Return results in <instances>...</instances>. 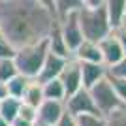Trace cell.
Masks as SVG:
<instances>
[{
	"label": "cell",
	"instance_id": "obj_2",
	"mask_svg": "<svg viewBox=\"0 0 126 126\" xmlns=\"http://www.w3.org/2000/svg\"><path fill=\"white\" fill-rule=\"evenodd\" d=\"M77 21L85 42L100 43L105 36L111 34L104 0H83V8L77 11Z\"/></svg>",
	"mask_w": 126,
	"mask_h": 126
},
{
	"label": "cell",
	"instance_id": "obj_18",
	"mask_svg": "<svg viewBox=\"0 0 126 126\" xmlns=\"http://www.w3.org/2000/svg\"><path fill=\"white\" fill-rule=\"evenodd\" d=\"M28 81L30 79H26L23 77V75L17 74L15 77H11L8 83H6V90H8V98H15V100L21 102L23 94H25V89H26V85H28Z\"/></svg>",
	"mask_w": 126,
	"mask_h": 126
},
{
	"label": "cell",
	"instance_id": "obj_8",
	"mask_svg": "<svg viewBox=\"0 0 126 126\" xmlns=\"http://www.w3.org/2000/svg\"><path fill=\"white\" fill-rule=\"evenodd\" d=\"M38 115H36V124L42 126H55L58 119L64 115V102H53V100H43L38 105Z\"/></svg>",
	"mask_w": 126,
	"mask_h": 126
},
{
	"label": "cell",
	"instance_id": "obj_1",
	"mask_svg": "<svg viewBox=\"0 0 126 126\" xmlns=\"http://www.w3.org/2000/svg\"><path fill=\"white\" fill-rule=\"evenodd\" d=\"M55 23L53 2L0 0V34L15 49L45 42Z\"/></svg>",
	"mask_w": 126,
	"mask_h": 126
},
{
	"label": "cell",
	"instance_id": "obj_24",
	"mask_svg": "<svg viewBox=\"0 0 126 126\" xmlns=\"http://www.w3.org/2000/svg\"><path fill=\"white\" fill-rule=\"evenodd\" d=\"M107 75H111V77H119V79H126V55L117 64H113L111 68H107Z\"/></svg>",
	"mask_w": 126,
	"mask_h": 126
},
{
	"label": "cell",
	"instance_id": "obj_13",
	"mask_svg": "<svg viewBox=\"0 0 126 126\" xmlns=\"http://www.w3.org/2000/svg\"><path fill=\"white\" fill-rule=\"evenodd\" d=\"M105 15H107L111 32L122 26L126 15V0H105Z\"/></svg>",
	"mask_w": 126,
	"mask_h": 126
},
{
	"label": "cell",
	"instance_id": "obj_14",
	"mask_svg": "<svg viewBox=\"0 0 126 126\" xmlns=\"http://www.w3.org/2000/svg\"><path fill=\"white\" fill-rule=\"evenodd\" d=\"M45 43H47V51L51 53V55H57V57H60V58H72L70 51L66 49V45H64V40H62V36H60V30H58L57 23L53 25Z\"/></svg>",
	"mask_w": 126,
	"mask_h": 126
},
{
	"label": "cell",
	"instance_id": "obj_11",
	"mask_svg": "<svg viewBox=\"0 0 126 126\" xmlns=\"http://www.w3.org/2000/svg\"><path fill=\"white\" fill-rule=\"evenodd\" d=\"M72 58L77 60V62H81V64H104L102 62V53H100L98 43L85 42V40H83V43L74 51Z\"/></svg>",
	"mask_w": 126,
	"mask_h": 126
},
{
	"label": "cell",
	"instance_id": "obj_9",
	"mask_svg": "<svg viewBox=\"0 0 126 126\" xmlns=\"http://www.w3.org/2000/svg\"><path fill=\"white\" fill-rule=\"evenodd\" d=\"M98 47H100V53H102V62H104L105 68H111L113 64H117L124 57V53H122L121 45L117 42V38L113 36V32H111L109 36H105L100 43H98Z\"/></svg>",
	"mask_w": 126,
	"mask_h": 126
},
{
	"label": "cell",
	"instance_id": "obj_28",
	"mask_svg": "<svg viewBox=\"0 0 126 126\" xmlns=\"http://www.w3.org/2000/svg\"><path fill=\"white\" fill-rule=\"evenodd\" d=\"M10 126H34V122H28V121H23V119H19V117H17L15 121L11 122Z\"/></svg>",
	"mask_w": 126,
	"mask_h": 126
},
{
	"label": "cell",
	"instance_id": "obj_3",
	"mask_svg": "<svg viewBox=\"0 0 126 126\" xmlns=\"http://www.w3.org/2000/svg\"><path fill=\"white\" fill-rule=\"evenodd\" d=\"M47 43L40 42L36 45H28V47L17 49L15 57H13V64L17 68V74L23 75L26 79H38L40 72H42V66L45 62V57H47Z\"/></svg>",
	"mask_w": 126,
	"mask_h": 126
},
{
	"label": "cell",
	"instance_id": "obj_31",
	"mask_svg": "<svg viewBox=\"0 0 126 126\" xmlns=\"http://www.w3.org/2000/svg\"><path fill=\"white\" fill-rule=\"evenodd\" d=\"M122 26H126V15H124V21H122Z\"/></svg>",
	"mask_w": 126,
	"mask_h": 126
},
{
	"label": "cell",
	"instance_id": "obj_12",
	"mask_svg": "<svg viewBox=\"0 0 126 126\" xmlns=\"http://www.w3.org/2000/svg\"><path fill=\"white\" fill-rule=\"evenodd\" d=\"M79 70H81V83L83 89L89 90L90 87H94L98 81L107 75V68L104 64H81L79 62Z\"/></svg>",
	"mask_w": 126,
	"mask_h": 126
},
{
	"label": "cell",
	"instance_id": "obj_7",
	"mask_svg": "<svg viewBox=\"0 0 126 126\" xmlns=\"http://www.w3.org/2000/svg\"><path fill=\"white\" fill-rule=\"evenodd\" d=\"M58 81L62 83V89H64V92H66V98L83 89V83H81V70H79V62L77 60H74V58H68V60H66L62 72H60V75H58Z\"/></svg>",
	"mask_w": 126,
	"mask_h": 126
},
{
	"label": "cell",
	"instance_id": "obj_10",
	"mask_svg": "<svg viewBox=\"0 0 126 126\" xmlns=\"http://www.w3.org/2000/svg\"><path fill=\"white\" fill-rule=\"evenodd\" d=\"M68 58H60L57 55H51L47 53V57H45V62L42 66V72L38 75V83H47V81H53V79H58L60 72H62L64 64H66Z\"/></svg>",
	"mask_w": 126,
	"mask_h": 126
},
{
	"label": "cell",
	"instance_id": "obj_21",
	"mask_svg": "<svg viewBox=\"0 0 126 126\" xmlns=\"http://www.w3.org/2000/svg\"><path fill=\"white\" fill-rule=\"evenodd\" d=\"M15 75H17V68L13 60H0V83H8Z\"/></svg>",
	"mask_w": 126,
	"mask_h": 126
},
{
	"label": "cell",
	"instance_id": "obj_22",
	"mask_svg": "<svg viewBox=\"0 0 126 126\" xmlns=\"http://www.w3.org/2000/svg\"><path fill=\"white\" fill-rule=\"evenodd\" d=\"M75 126H105L102 115H79L75 117Z\"/></svg>",
	"mask_w": 126,
	"mask_h": 126
},
{
	"label": "cell",
	"instance_id": "obj_25",
	"mask_svg": "<svg viewBox=\"0 0 126 126\" xmlns=\"http://www.w3.org/2000/svg\"><path fill=\"white\" fill-rule=\"evenodd\" d=\"M36 115L38 111L36 107H32V105H26L21 102V107H19V119H23V121H28V122H36Z\"/></svg>",
	"mask_w": 126,
	"mask_h": 126
},
{
	"label": "cell",
	"instance_id": "obj_20",
	"mask_svg": "<svg viewBox=\"0 0 126 126\" xmlns=\"http://www.w3.org/2000/svg\"><path fill=\"white\" fill-rule=\"evenodd\" d=\"M107 81H109L113 92L117 94V98L126 105V79H119V77H111V75H105Z\"/></svg>",
	"mask_w": 126,
	"mask_h": 126
},
{
	"label": "cell",
	"instance_id": "obj_32",
	"mask_svg": "<svg viewBox=\"0 0 126 126\" xmlns=\"http://www.w3.org/2000/svg\"><path fill=\"white\" fill-rule=\"evenodd\" d=\"M34 126H42V124H36V122H34Z\"/></svg>",
	"mask_w": 126,
	"mask_h": 126
},
{
	"label": "cell",
	"instance_id": "obj_30",
	"mask_svg": "<svg viewBox=\"0 0 126 126\" xmlns=\"http://www.w3.org/2000/svg\"><path fill=\"white\" fill-rule=\"evenodd\" d=\"M0 126H10V124H8V122H6L4 119H2V117H0Z\"/></svg>",
	"mask_w": 126,
	"mask_h": 126
},
{
	"label": "cell",
	"instance_id": "obj_15",
	"mask_svg": "<svg viewBox=\"0 0 126 126\" xmlns=\"http://www.w3.org/2000/svg\"><path fill=\"white\" fill-rule=\"evenodd\" d=\"M23 104L26 105H32V107H36L43 102V94H42V83H38L36 79H32V81H28V85H26L25 89V94H23L21 98Z\"/></svg>",
	"mask_w": 126,
	"mask_h": 126
},
{
	"label": "cell",
	"instance_id": "obj_4",
	"mask_svg": "<svg viewBox=\"0 0 126 126\" xmlns=\"http://www.w3.org/2000/svg\"><path fill=\"white\" fill-rule=\"evenodd\" d=\"M89 94H90V98H92V102H94V105H96V109H98V113H100L102 117L109 115L111 111H115V109H119L121 105H124L117 98V94L113 92L107 77L98 81L94 87H90Z\"/></svg>",
	"mask_w": 126,
	"mask_h": 126
},
{
	"label": "cell",
	"instance_id": "obj_17",
	"mask_svg": "<svg viewBox=\"0 0 126 126\" xmlns=\"http://www.w3.org/2000/svg\"><path fill=\"white\" fill-rule=\"evenodd\" d=\"M19 107H21V102L19 100H15V98H4L0 102V117L8 124H11L17 119V115H19Z\"/></svg>",
	"mask_w": 126,
	"mask_h": 126
},
{
	"label": "cell",
	"instance_id": "obj_29",
	"mask_svg": "<svg viewBox=\"0 0 126 126\" xmlns=\"http://www.w3.org/2000/svg\"><path fill=\"white\" fill-rule=\"evenodd\" d=\"M8 98V90H6V83H0V102Z\"/></svg>",
	"mask_w": 126,
	"mask_h": 126
},
{
	"label": "cell",
	"instance_id": "obj_6",
	"mask_svg": "<svg viewBox=\"0 0 126 126\" xmlns=\"http://www.w3.org/2000/svg\"><path fill=\"white\" fill-rule=\"evenodd\" d=\"M64 111L70 113L74 119L79 117V115H100L87 89H81L75 94L68 96L64 100Z\"/></svg>",
	"mask_w": 126,
	"mask_h": 126
},
{
	"label": "cell",
	"instance_id": "obj_16",
	"mask_svg": "<svg viewBox=\"0 0 126 126\" xmlns=\"http://www.w3.org/2000/svg\"><path fill=\"white\" fill-rule=\"evenodd\" d=\"M42 94H43V100H53V102H64L66 100V92H64L62 83L58 79L42 83Z\"/></svg>",
	"mask_w": 126,
	"mask_h": 126
},
{
	"label": "cell",
	"instance_id": "obj_27",
	"mask_svg": "<svg viewBox=\"0 0 126 126\" xmlns=\"http://www.w3.org/2000/svg\"><path fill=\"white\" fill-rule=\"evenodd\" d=\"M55 126H75V119L70 115V113H66V111H64V115L58 119V122H57Z\"/></svg>",
	"mask_w": 126,
	"mask_h": 126
},
{
	"label": "cell",
	"instance_id": "obj_19",
	"mask_svg": "<svg viewBox=\"0 0 126 126\" xmlns=\"http://www.w3.org/2000/svg\"><path fill=\"white\" fill-rule=\"evenodd\" d=\"M105 126H126V105H121L119 109L105 115Z\"/></svg>",
	"mask_w": 126,
	"mask_h": 126
},
{
	"label": "cell",
	"instance_id": "obj_5",
	"mask_svg": "<svg viewBox=\"0 0 126 126\" xmlns=\"http://www.w3.org/2000/svg\"><path fill=\"white\" fill-rule=\"evenodd\" d=\"M57 25L66 49L70 51V55H74V51L83 43V34H81V26L77 21V11H70L64 17L57 19Z\"/></svg>",
	"mask_w": 126,
	"mask_h": 126
},
{
	"label": "cell",
	"instance_id": "obj_26",
	"mask_svg": "<svg viewBox=\"0 0 126 126\" xmlns=\"http://www.w3.org/2000/svg\"><path fill=\"white\" fill-rule=\"evenodd\" d=\"M113 36L117 38V42H119V45H121L122 53L126 55V26H119L117 30H113Z\"/></svg>",
	"mask_w": 126,
	"mask_h": 126
},
{
	"label": "cell",
	"instance_id": "obj_23",
	"mask_svg": "<svg viewBox=\"0 0 126 126\" xmlns=\"http://www.w3.org/2000/svg\"><path fill=\"white\" fill-rule=\"evenodd\" d=\"M17 49L0 34V60H13Z\"/></svg>",
	"mask_w": 126,
	"mask_h": 126
}]
</instances>
